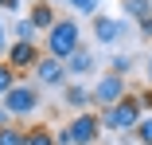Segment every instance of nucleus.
I'll list each match as a JSON object with an SVG mask.
<instances>
[{
    "label": "nucleus",
    "instance_id": "obj_1",
    "mask_svg": "<svg viewBox=\"0 0 152 145\" xmlns=\"http://www.w3.org/2000/svg\"><path fill=\"white\" fill-rule=\"evenodd\" d=\"M78 47H82V24L78 20H58L47 32V55H55V59H70Z\"/></svg>",
    "mask_w": 152,
    "mask_h": 145
},
{
    "label": "nucleus",
    "instance_id": "obj_2",
    "mask_svg": "<svg viewBox=\"0 0 152 145\" xmlns=\"http://www.w3.org/2000/svg\"><path fill=\"white\" fill-rule=\"evenodd\" d=\"M144 122V110L137 102V94H129L125 102H117L113 110H102V126L113 133H137V126Z\"/></svg>",
    "mask_w": 152,
    "mask_h": 145
},
{
    "label": "nucleus",
    "instance_id": "obj_3",
    "mask_svg": "<svg viewBox=\"0 0 152 145\" xmlns=\"http://www.w3.org/2000/svg\"><path fill=\"white\" fill-rule=\"evenodd\" d=\"M39 102H43V98H39V86H31V82H20L16 90L4 98V110L12 114V118H31V114L39 110Z\"/></svg>",
    "mask_w": 152,
    "mask_h": 145
},
{
    "label": "nucleus",
    "instance_id": "obj_4",
    "mask_svg": "<svg viewBox=\"0 0 152 145\" xmlns=\"http://www.w3.org/2000/svg\"><path fill=\"white\" fill-rule=\"evenodd\" d=\"M129 94H125V75H113V71H105L98 82H94V102L102 106V110H113L117 102H125Z\"/></svg>",
    "mask_w": 152,
    "mask_h": 145
},
{
    "label": "nucleus",
    "instance_id": "obj_5",
    "mask_svg": "<svg viewBox=\"0 0 152 145\" xmlns=\"http://www.w3.org/2000/svg\"><path fill=\"white\" fill-rule=\"evenodd\" d=\"M35 86H70V71H66V59H55V55H43L35 63Z\"/></svg>",
    "mask_w": 152,
    "mask_h": 145
},
{
    "label": "nucleus",
    "instance_id": "obj_6",
    "mask_svg": "<svg viewBox=\"0 0 152 145\" xmlns=\"http://www.w3.org/2000/svg\"><path fill=\"white\" fill-rule=\"evenodd\" d=\"M70 133H74V145H98L102 137V118H94V114H74V122H70Z\"/></svg>",
    "mask_w": 152,
    "mask_h": 145
},
{
    "label": "nucleus",
    "instance_id": "obj_7",
    "mask_svg": "<svg viewBox=\"0 0 152 145\" xmlns=\"http://www.w3.org/2000/svg\"><path fill=\"white\" fill-rule=\"evenodd\" d=\"M94 39L105 43V47L121 43L125 39V20L121 16H94Z\"/></svg>",
    "mask_w": 152,
    "mask_h": 145
},
{
    "label": "nucleus",
    "instance_id": "obj_8",
    "mask_svg": "<svg viewBox=\"0 0 152 145\" xmlns=\"http://www.w3.org/2000/svg\"><path fill=\"white\" fill-rule=\"evenodd\" d=\"M39 59H43V55H39L35 43H12V51H8V67L12 71H35Z\"/></svg>",
    "mask_w": 152,
    "mask_h": 145
},
{
    "label": "nucleus",
    "instance_id": "obj_9",
    "mask_svg": "<svg viewBox=\"0 0 152 145\" xmlns=\"http://www.w3.org/2000/svg\"><path fill=\"white\" fill-rule=\"evenodd\" d=\"M63 102L74 106L78 114H86L90 106H94V86H86V82H70L66 90H63Z\"/></svg>",
    "mask_w": 152,
    "mask_h": 145
},
{
    "label": "nucleus",
    "instance_id": "obj_10",
    "mask_svg": "<svg viewBox=\"0 0 152 145\" xmlns=\"http://www.w3.org/2000/svg\"><path fill=\"white\" fill-rule=\"evenodd\" d=\"M94 63H98V59H94V51L82 43V47L70 55V59H66V71H70V78H82V75H90V71H94Z\"/></svg>",
    "mask_w": 152,
    "mask_h": 145
},
{
    "label": "nucleus",
    "instance_id": "obj_11",
    "mask_svg": "<svg viewBox=\"0 0 152 145\" xmlns=\"http://www.w3.org/2000/svg\"><path fill=\"white\" fill-rule=\"evenodd\" d=\"M27 20L35 24V32H51V27L58 24V12L47 4V0H35V4H31V16H27Z\"/></svg>",
    "mask_w": 152,
    "mask_h": 145
},
{
    "label": "nucleus",
    "instance_id": "obj_12",
    "mask_svg": "<svg viewBox=\"0 0 152 145\" xmlns=\"http://www.w3.org/2000/svg\"><path fill=\"white\" fill-rule=\"evenodd\" d=\"M152 16V0H121V20H137L144 24Z\"/></svg>",
    "mask_w": 152,
    "mask_h": 145
},
{
    "label": "nucleus",
    "instance_id": "obj_13",
    "mask_svg": "<svg viewBox=\"0 0 152 145\" xmlns=\"http://www.w3.org/2000/svg\"><path fill=\"white\" fill-rule=\"evenodd\" d=\"M23 145H58V141H55V133H51L47 126H31L27 137H23Z\"/></svg>",
    "mask_w": 152,
    "mask_h": 145
},
{
    "label": "nucleus",
    "instance_id": "obj_14",
    "mask_svg": "<svg viewBox=\"0 0 152 145\" xmlns=\"http://www.w3.org/2000/svg\"><path fill=\"white\" fill-rule=\"evenodd\" d=\"M16 86H20V78H16V71L8 67V63H0V102H4L12 90H16Z\"/></svg>",
    "mask_w": 152,
    "mask_h": 145
},
{
    "label": "nucleus",
    "instance_id": "obj_15",
    "mask_svg": "<svg viewBox=\"0 0 152 145\" xmlns=\"http://www.w3.org/2000/svg\"><path fill=\"white\" fill-rule=\"evenodd\" d=\"M12 32H16V43H35V36H39L31 20H16V24H12Z\"/></svg>",
    "mask_w": 152,
    "mask_h": 145
},
{
    "label": "nucleus",
    "instance_id": "obj_16",
    "mask_svg": "<svg viewBox=\"0 0 152 145\" xmlns=\"http://www.w3.org/2000/svg\"><path fill=\"white\" fill-rule=\"evenodd\" d=\"M66 4L78 12V16H102L98 8H102V0H66Z\"/></svg>",
    "mask_w": 152,
    "mask_h": 145
},
{
    "label": "nucleus",
    "instance_id": "obj_17",
    "mask_svg": "<svg viewBox=\"0 0 152 145\" xmlns=\"http://www.w3.org/2000/svg\"><path fill=\"white\" fill-rule=\"evenodd\" d=\"M23 137L27 133H20L16 126H4V129H0V145H23Z\"/></svg>",
    "mask_w": 152,
    "mask_h": 145
},
{
    "label": "nucleus",
    "instance_id": "obj_18",
    "mask_svg": "<svg viewBox=\"0 0 152 145\" xmlns=\"http://www.w3.org/2000/svg\"><path fill=\"white\" fill-rule=\"evenodd\" d=\"M109 71L113 75H129L133 71V59H129V55H113V59H109Z\"/></svg>",
    "mask_w": 152,
    "mask_h": 145
},
{
    "label": "nucleus",
    "instance_id": "obj_19",
    "mask_svg": "<svg viewBox=\"0 0 152 145\" xmlns=\"http://www.w3.org/2000/svg\"><path fill=\"white\" fill-rule=\"evenodd\" d=\"M137 141L140 145H152V114H144V122L137 126Z\"/></svg>",
    "mask_w": 152,
    "mask_h": 145
},
{
    "label": "nucleus",
    "instance_id": "obj_20",
    "mask_svg": "<svg viewBox=\"0 0 152 145\" xmlns=\"http://www.w3.org/2000/svg\"><path fill=\"white\" fill-rule=\"evenodd\" d=\"M12 51V39H8V20H4V12H0V55H8Z\"/></svg>",
    "mask_w": 152,
    "mask_h": 145
},
{
    "label": "nucleus",
    "instance_id": "obj_21",
    "mask_svg": "<svg viewBox=\"0 0 152 145\" xmlns=\"http://www.w3.org/2000/svg\"><path fill=\"white\" fill-rule=\"evenodd\" d=\"M55 141H58V145H74V133H70V126L55 129Z\"/></svg>",
    "mask_w": 152,
    "mask_h": 145
},
{
    "label": "nucleus",
    "instance_id": "obj_22",
    "mask_svg": "<svg viewBox=\"0 0 152 145\" xmlns=\"http://www.w3.org/2000/svg\"><path fill=\"white\" fill-rule=\"evenodd\" d=\"M23 0H0V12H20Z\"/></svg>",
    "mask_w": 152,
    "mask_h": 145
},
{
    "label": "nucleus",
    "instance_id": "obj_23",
    "mask_svg": "<svg viewBox=\"0 0 152 145\" xmlns=\"http://www.w3.org/2000/svg\"><path fill=\"white\" fill-rule=\"evenodd\" d=\"M137 102H140V110H152V90H144V94H137Z\"/></svg>",
    "mask_w": 152,
    "mask_h": 145
},
{
    "label": "nucleus",
    "instance_id": "obj_24",
    "mask_svg": "<svg viewBox=\"0 0 152 145\" xmlns=\"http://www.w3.org/2000/svg\"><path fill=\"white\" fill-rule=\"evenodd\" d=\"M148 78H152V55H148Z\"/></svg>",
    "mask_w": 152,
    "mask_h": 145
}]
</instances>
